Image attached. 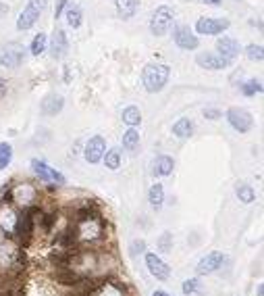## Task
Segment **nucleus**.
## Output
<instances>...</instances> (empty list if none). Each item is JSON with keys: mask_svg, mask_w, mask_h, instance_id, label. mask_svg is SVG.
<instances>
[{"mask_svg": "<svg viewBox=\"0 0 264 296\" xmlns=\"http://www.w3.org/2000/svg\"><path fill=\"white\" fill-rule=\"evenodd\" d=\"M69 232L81 248H96L106 242L108 221L94 202H81L69 215Z\"/></svg>", "mask_w": 264, "mask_h": 296, "instance_id": "obj_1", "label": "nucleus"}, {"mask_svg": "<svg viewBox=\"0 0 264 296\" xmlns=\"http://www.w3.org/2000/svg\"><path fill=\"white\" fill-rule=\"evenodd\" d=\"M171 77V69L167 65L160 63H150L144 67V73H141V84H144L146 92L154 94V92H160L167 86V81Z\"/></svg>", "mask_w": 264, "mask_h": 296, "instance_id": "obj_2", "label": "nucleus"}, {"mask_svg": "<svg viewBox=\"0 0 264 296\" xmlns=\"http://www.w3.org/2000/svg\"><path fill=\"white\" fill-rule=\"evenodd\" d=\"M8 192H11V202L19 209L40 205V192L32 183H19V186H15V181H8Z\"/></svg>", "mask_w": 264, "mask_h": 296, "instance_id": "obj_3", "label": "nucleus"}, {"mask_svg": "<svg viewBox=\"0 0 264 296\" xmlns=\"http://www.w3.org/2000/svg\"><path fill=\"white\" fill-rule=\"evenodd\" d=\"M129 294L131 290L127 284L119 282L113 275H100L89 296H129Z\"/></svg>", "mask_w": 264, "mask_h": 296, "instance_id": "obj_4", "label": "nucleus"}, {"mask_svg": "<svg viewBox=\"0 0 264 296\" xmlns=\"http://www.w3.org/2000/svg\"><path fill=\"white\" fill-rule=\"evenodd\" d=\"M46 4H48V0H27L25 8H23L21 15H19V19H17V29H19V32H25V29L34 27L36 21L40 19V15L46 11Z\"/></svg>", "mask_w": 264, "mask_h": 296, "instance_id": "obj_5", "label": "nucleus"}, {"mask_svg": "<svg viewBox=\"0 0 264 296\" xmlns=\"http://www.w3.org/2000/svg\"><path fill=\"white\" fill-rule=\"evenodd\" d=\"M17 219H19V211L11 200L0 198V232L13 238L15 228H17Z\"/></svg>", "mask_w": 264, "mask_h": 296, "instance_id": "obj_6", "label": "nucleus"}, {"mask_svg": "<svg viewBox=\"0 0 264 296\" xmlns=\"http://www.w3.org/2000/svg\"><path fill=\"white\" fill-rule=\"evenodd\" d=\"M173 11L169 6H158L150 19V32L154 36H167L169 29L173 27Z\"/></svg>", "mask_w": 264, "mask_h": 296, "instance_id": "obj_7", "label": "nucleus"}, {"mask_svg": "<svg viewBox=\"0 0 264 296\" xmlns=\"http://www.w3.org/2000/svg\"><path fill=\"white\" fill-rule=\"evenodd\" d=\"M19 250H21V246L11 236L0 232V269H8L11 265H15Z\"/></svg>", "mask_w": 264, "mask_h": 296, "instance_id": "obj_8", "label": "nucleus"}, {"mask_svg": "<svg viewBox=\"0 0 264 296\" xmlns=\"http://www.w3.org/2000/svg\"><path fill=\"white\" fill-rule=\"evenodd\" d=\"M227 121H229V125L233 129L239 131V134H246V131H250L252 125H254L252 115L246 109H239V107H233V109L227 111Z\"/></svg>", "mask_w": 264, "mask_h": 296, "instance_id": "obj_9", "label": "nucleus"}, {"mask_svg": "<svg viewBox=\"0 0 264 296\" xmlns=\"http://www.w3.org/2000/svg\"><path fill=\"white\" fill-rule=\"evenodd\" d=\"M229 25H231L229 19L202 17V19H198V23H196V32L200 36H217L220 32H225V29H229Z\"/></svg>", "mask_w": 264, "mask_h": 296, "instance_id": "obj_10", "label": "nucleus"}, {"mask_svg": "<svg viewBox=\"0 0 264 296\" xmlns=\"http://www.w3.org/2000/svg\"><path fill=\"white\" fill-rule=\"evenodd\" d=\"M23 59H25V50L19 44H6L0 50V65L6 69H17L23 63Z\"/></svg>", "mask_w": 264, "mask_h": 296, "instance_id": "obj_11", "label": "nucleus"}, {"mask_svg": "<svg viewBox=\"0 0 264 296\" xmlns=\"http://www.w3.org/2000/svg\"><path fill=\"white\" fill-rule=\"evenodd\" d=\"M173 40L183 50H196L200 46V40H198V36H194L189 25H177L175 32H173Z\"/></svg>", "mask_w": 264, "mask_h": 296, "instance_id": "obj_12", "label": "nucleus"}, {"mask_svg": "<svg viewBox=\"0 0 264 296\" xmlns=\"http://www.w3.org/2000/svg\"><path fill=\"white\" fill-rule=\"evenodd\" d=\"M217 55L225 60L227 65H231L233 60L239 57V42H237L235 38H229V36L220 38L219 42H217Z\"/></svg>", "mask_w": 264, "mask_h": 296, "instance_id": "obj_13", "label": "nucleus"}, {"mask_svg": "<svg viewBox=\"0 0 264 296\" xmlns=\"http://www.w3.org/2000/svg\"><path fill=\"white\" fill-rule=\"evenodd\" d=\"M146 267L160 282H167L171 278V267L158 257L156 252H146Z\"/></svg>", "mask_w": 264, "mask_h": 296, "instance_id": "obj_14", "label": "nucleus"}, {"mask_svg": "<svg viewBox=\"0 0 264 296\" xmlns=\"http://www.w3.org/2000/svg\"><path fill=\"white\" fill-rule=\"evenodd\" d=\"M104 152H106V140H104L102 136H94V138H89V140H88L84 157H86V161H88V163H92V165H96V163L102 161Z\"/></svg>", "mask_w": 264, "mask_h": 296, "instance_id": "obj_15", "label": "nucleus"}, {"mask_svg": "<svg viewBox=\"0 0 264 296\" xmlns=\"http://www.w3.org/2000/svg\"><path fill=\"white\" fill-rule=\"evenodd\" d=\"M222 261H225V254H222L220 250H215V252H208L204 259H202L198 263V267H196V273L198 275H210V273H215L217 269H220V265Z\"/></svg>", "mask_w": 264, "mask_h": 296, "instance_id": "obj_16", "label": "nucleus"}, {"mask_svg": "<svg viewBox=\"0 0 264 296\" xmlns=\"http://www.w3.org/2000/svg\"><path fill=\"white\" fill-rule=\"evenodd\" d=\"M67 50H69V40H67L65 29L56 27L52 32V38H50V55H52V59L60 60V59H65Z\"/></svg>", "mask_w": 264, "mask_h": 296, "instance_id": "obj_17", "label": "nucleus"}, {"mask_svg": "<svg viewBox=\"0 0 264 296\" xmlns=\"http://www.w3.org/2000/svg\"><path fill=\"white\" fill-rule=\"evenodd\" d=\"M196 63H198L202 69H210V71H219V69L229 67L225 60H222L219 55H215V53H200V55L196 57Z\"/></svg>", "mask_w": 264, "mask_h": 296, "instance_id": "obj_18", "label": "nucleus"}, {"mask_svg": "<svg viewBox=\"0 0 264 296\" xmlns=\"http://www.w3.org/2000/svg\"><path fill=\"white\" fill-rule=\"evenodd\" d=\"M173 167H175V161H173L169 155H160L154 159V163H152V171H154V176H158V178L171 176Z\"/></svg>", "mask_w": 264, "mask_h": 296, "instance_id": "obj_19", "label": "nucleus"}, {"mask_svg": "<svg viewBox=\"0 0 264 296\" xmlns=\"http://www.w3.org/2000/svg\"><path fill=\"white\" fill-rule=\"evenodd\" d=\"M63 107H65L63 96L50 94V96L44 98V103H42V113H44V115H56V113H60V111H63Z\"/></svg>", "mask_w": 264, "mask_h": 296, "instance_id": "obj_20", "label": "nucleus"}, {"mask_svg": "<svg viewBox=\"0 0 264 296\" xmlns=\"http://www.w3.org/2000/svg\"><path fill=\"white\" fill-rule=\"evenodd\" d=\"M115 4H117V13H119L121 19H131L139 8L137 0H117Z\"/></svg>", "mask_w": 264, "mask_h": 296, "instance_id": "obj_21", "label": "nucleus"}, {"mask_svg": "<svg viewBox=\"0 0 264 296\" xmlns=\"http://www.w3.org/2000/svg\"><path fill=\"white\" fill-rule=\"evenodd\" d=\"M148 200L154 211H160L162 209V202H165V188H162V183H154V186L150 188L148 192Z\"/></svg>", "mask_w": 264, "mask_h": 296, "instance_id": "obj_22", "label": "nucleus"}, {"mask_svg": "<svg viewBox=\"0 0 264 296\" xmlns=\"http://www.w3.org/2000/svg\"><path fill=\"white\" fill-rule=\"evenodd\" d=\"M32 169H34V173H36V176H38L40 179H42L44 183L52 181V167H50V165H46L44 161L34 159V161H32Z\"/></svg>", "mask_w": 264, "mask_h": 296, "instance_id": "obj_23", "label": "nucleus"}, {"mask_svg": "<svg viewBox=\"0 0 264 296\" xmlns=\"http://www.w3.org/2000/svg\"><path fill=\"white\" fill-rule=\"evenodd\" d=\"M67 25L71 27V29H77L79 25H81V21H84V13H81V6H77V4H71L69 8H67Z\"/></svg>", "mask_w": 264, "mask_h": 296, "instance_id": "obj_24", "label": "nucleus"}, {"mask_svg": "<svg viewBox=\"0 0 264 296\" xmlns=\"http://www.w3.org/2000/svg\"><path fill=\"white\" fill-rule=\"evenodd\" d=\"M137 146H139V131L135 127H129L123 134V148L133 152V150H137Z\"/></svg>", "mask_w": 264, "mask_h": 296, "instance_id": "obj_25", "label": "nucleus"}, {"mask_svg": "<svg viewBox=\"0 0 264 296\" xmlns=\"http://www.w3.org/2000/svg\"><path fill=\"white\" fill-rule=\"evenodd\" d=\"M123 123H127L129 127H135V125H139V121H141V113H139V109L137 107H125L123 109Z\"/></svg>", "mask_w": 264, "mask_h": 296, "instance_id": "obj_26", "label": "nucleus"}, {"mask_svg": "<svg viewBox=\"0 0 264 296\" xmlns=\"http://www.w3.org/2000/svg\"><path fill=\"white\" fill-rule=\"evenodd\" d=\"M173 134L177 138H189L194 134V123L189 119H179L175 125H173Z\"/></svg>", "mask_w": 264, "mask_h": 296, "instance_id": "obj_27", "label": "nucleus"}, {"mask_svg": "<svg viewBox=\"0 0 264 296\" xmlns=\"http://www.w3.org/2000/svg\"><path fill=\"white\" fill-rule=\"evenodd\" d=\"M104 163H106V169L110 171H117L121 167V150L119 148H110L108 152H104Z\"/></svg>", "mask_w": 264, "mask_h": 296, "instance_id": "obj_28", "label": "nucleus"}, {"mask_svg": "<svg viewBox=\"0 0 264 296\" xmlns=\"http://www.w3.org/2000/svg\"><path fill=\"white\" fill-rule=\"evenodd\" d=\"M13 161V146L8 142H0V171L6 169Z\"/></svg>", "mask_w": 264, "mask_h": 296, "instance_id": "obj_29", "label": "nucleus"}, {"mask_svg": "<svg viewBox=\"0 0 264 296\" xmlns=\"http://www.w3.org/2000/svg\"><path fill=\"white\" fill-rule=\"evenodd\" d=\"M237 198L241 202H246V205H250V202H254V198H256V190L248 186V183H237Z\"/></svg>", "mask_w": 264, "mask_h": 296, "instance_id": "obj_30", "label": "nucleus"}, {"mask_svg": "<svg viewBox=\"0 0 264 296\" xmlns=\"http://www.w3.org/2000/svg\"><path fill=\"white\" fill-rule=\"evenodd\" d=\"M46 46H48V38H46V34H42L40 32L34 40H32V46H29V50H32V55H36V57H40L46 50Z\"/></svg>", "mask_w": 264, "mask_h": 296, "instance_id": "obj_31", "label": "nucleus"}, {"mask_svg": "<svg viewBox=\"0 0 264 296\" xmlns=\"http://www.w3.org/2000/svg\"><path fill=\"white\" fill-rule=\"evenodd\" d=\"M241 92L246 96H254V94H260L262 92V84L258 79H250V81H246V84L241 86Z\"/></svg>", "mask_w": 264, "mask_h": 296, "instance_id": "obj_32", "label": "nucleus"}, {"mask_svg": "<svg viewBox=\"0 0 264 296\" xmlns=\"http://www.w3.org/2000/svg\"><path fill=\"white\" fill-rule=\"evenodd\" d=\"M246 55H248L250 60H258V63L264 59V55H262V46H260V44H250V46L246 48Z\"/></svg>", "mask_w": 264, "mask_h": 296, "instance_id": "obj_33", "label": "nucleus"}, {"mask_svg": "<svg viewBox=\"0 0 264 296\" xmlns=\"http://www.w3.org/2000/svg\"><path fill=\"white\" fill-rule=\"evenodd\" d=\"M158 248H160V252H171V248H173V236H171L169 232H165V234L160 236Z\"/></svg>", "mask_w": 264, "mask_h": 296, "instance_id": "obj_34", "label": "nucleus"}, {"mask_svg": "<svg viewBox=\"0 0 264 296\" xmlns=\"http://www.w3.org/2000/svg\"><path fill=\"white\" fill-rule=\"evenodd\" d=\"M196 292H200V280H187V282H183V294H187V296H191V294H196Z\"/></svg>", "mask_w": 264, "mask_h": 296, "instance_id": "obj_35", "label": "nucleus"}, {"mask_svg": "<svg viewBox=\"0 0 264 296\" xmlns=\"http://www.w3.org/2000/svg\"><path fill=\"white\" fill-rule=\"evenodd\" d=\"M129 252H131V254H141V252H146V242H144V240H133V242H131V246H129Z\"/></svg>", "mask_w": 264, "mask_h": 296, "instance_id": "obj_36", "label": "nucleus"}, {"mask_svg": "<svg viewBox=\"0 0 264 296\" xmlns=\"http://www.w3.org/2000/svg\"><path fill=\"white\" fill-rule=\"evenodd\" d=\"M67 2H69V0H56V6H54V19H60V15H63V11L67 8Z\"/></svg>", "mask_w": 264, "mask_h": 296, "instance_id": "obj_37", "label": "nucleus"}, {"mask_svg": "<svg viewBox=\"0 0 264 296\" xmlns=\"http://www.w3.org/2000/svg\"><path fill=\"white\" fill-rule=\"evenodd\" d=\"M204 117L210 119V121H217V119H220V111H217V109H206V111H204Z\"/></svg>", "mask_w": 264, "mask_h": 296, "instance_id": "obj_38", "label": "nucleus"}, {"mask_svg": "<svg viewBox=\"0 0 264 296\" xmlns=\"http://www.w3.org/2000/svg\"><path fill=\"white\" fill-rule=\"evenodd\" d=\"M4 15H8V4L6 2H0V19H2Z\"/></svg>", "mask_w": 264, "mask_h": 296, "instance_id": "obj_39", "label": "nucleus"}, {"mask_svg": "<svg viewBox=\"0 0 264 296\" xmlns=\"http://www.w3.org/2000/svg\"><path fill=\"white\" fill-rule=\"evenodd\" d=\"M0 296H23V294L13 292V290H0Z\"/></svg>", "mask_w": 264, "mask_h": 296, "instance_id": "obj_40", "label": "nucleus"}, {"mask_svg": "<svg viewBox=\"0 0 264 296\" xmlns=\"http://www.w3.org/2000/svg\"><path fill=\"white\" fill-rule=\"evenodd\" d=\"M4 92H6V81H4V79H0V98H2Z\"/></svg>", "mask_w": 264, "mask_h": 296, "instance_id": "obj_41", "label": "nucleus"}, {"mask_svg": "<svg viewBox=\"0 0 264 296\" xmlns=\"http://www.w3.org/2000/svg\"><path fill=\"white\" fill-rule=\"evenodd\" d=\"M152 296H171V294H167L165 290H156L154 294H152Z\"/></svg>", "mask_w": 264, "mask_h": 296, "instance_id": "obj_42", "label": "nucleus"}, {"mask_svg": "<svg viewBox=\"0 0 264 296\" xmlns=\"http://www.w3.org/2000/svg\"><path fill=\"white\" fill-rule=\"evenodd\" d=\"M204 2H208V4H220V0H204Z\"/></svg>", "mask_w": 264, "mask_h": 296, "instance_id": "obj_43", "label": "nucleus"}, {"mask_svg": "<svg viewBox=\"0 0 264 296\" xmlns=\"http://www.w3.org/2000/svg\"><path fill=\"white\" fill-rule=\"evenodd\" d=\"M258 296H264V288H262V284L258 286Z\"/></svg>", "mask_w": 264, "mask_h": 296, "instance_id": "obj_44", "label": "nucleus"}]
</instances>
